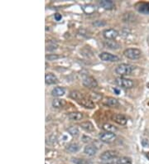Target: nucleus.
Returning <instances> with one entry per match:
<instances>
[{
  "label": "nucleus",
  "mask_w": 149,
  "mask_h": 164,
  "mask_svg": "<svg viewBox=\"0 0 149 164\" xmlns=\"http://www.w3.org/2000/svg\"><path fill=\"white\" fill-rule=\"evenodd\" d=\"M135 68H136V66H134V65L123 63V64H120L116 67L115 72L121 76H124L130 75L135 70Z\"/></svg>",
  "instance_id": "obj_1"
},
{
  "label": "nucleus",
  "mask_w": 149,
  "mask_h": 164,
  "mask_svg": "<svg viewBox=\"0 0 149 164\" xmlns=\"http://www.w3.org/2000/svg\"><path fill=\"white\" fill-rule=\"evenodd\" d=\"M118 157V153L114 150H108L103 152L101 156H100V160L103 162V163L109 164L113 161Z\"/></svg>",
  "instance_id": "obj_2"
},
{
  "label": "nucleus",
  "mask_w": 149,
  "mask_h": 164,
  "mask_svg": "<svg viewBox=\"0 0 149 164\" xmlns=\"http://www.w3.org/2000/svg\"><path fill=\"white\" fill-rule=\"evenodd\" d=\"M115 84L119 87L124 88V89H131L134 86V80L131 79H127L123 77H118L115 79Z\"/></svg>",
  "instance_id": "obj_3"
},
{
  "label": "nucleus",
  "mask_w": 149,
  "mask_h": 164,
  "mask_svg": "<svg viewBox=\"0 0 149 164\" xmlns=\"http://www.w3.org/2000/svg\"><path fill=\"white\" fill-rule=\"evenodd\" d=\"M123 55L127 58H129L132 60H136L141 57L142 51L138 48H128L123 51Z\"/></svg>",
  "instance_id": "obj_4"
},
{
  "label": "nucleus",
  "mask_w": 149,
  "mask_h": 164,
  "mask_svg": "<svg viewBox=\"0 0 149 164\" xmlns=\"http://www.w3.org/2000/svg\"><path fill=\"white\" fill-rule=\"evenodd\" d=\"M99 140L105 143H113L116 139V135L114 133H109V132H104L99 134Z\"/></svg>",
  "instance_id": "obj_5"
},
{
  "label": "nucleus",
  "mask_w": 149,
  "mask_h": 164,
  "mask_svg": "<svg viewBox=\"0 0 149 164\" xmlns=\"http://www.w3.org/2000/svg\"><path fill=\"white\" fill-rule=\"evenodd\" d=\"M82 83L84 85L85 87L90 88V89H94L98 86V82L97 80L92 76H86L83 77V80H82Z\"/></svg>",
  "instance_id": "obj_6"
},
{
  "label": "nucleus",
  "mask_w": 149,
  "mask_h": 164,
  "mask_svg": "<svg viewBox=\"0 0 149 164\" xmlns=\"http://www.w3.org/2000/svg\"><path fill=\"white\" fill-rule=\"evenodd\" d=\"M99 57L101 59V61H109V62H116L119 61V57L113 55V54L109 53V52H101L99 55Z\"/></svg>",
  "instance_id": "obj_7"
},
{
  "label": "nucleus",
  "mask_w": 149,
  "mask_h": 164,
  "mask_svg": "<svg viewBox=\"0 0 149 164\" xmlns=\"http://www.w3.org/2000/svg\"><path fill=\"white\" fill-rule=\"evenodd\" d=\"M103 36L106 40H115L119 36V32L115 29H105L103 32Z\"/></svg>",
  "instance_id": "obj_8"
},
{
  "label": "nucleus",
  "mask_w": 149,
  "mask_h": 164,
  "mask_svg": "<svg viewBox=\"0 0 149 164\" xmlns=\"http://www.w3.org/2000/svg\"><path fill=\"white\" fill-rule=\"evenodd\" d=\"M77 102L80 104H81L82 106H84V108H87V109H94L95 108V104H94V102L92 101L91 99H89V98H87V97H85L84 96H82Z\"/></svg>",
  "instance_id": "obj_9"
},
{
  "label": "nucleus",
  "mask_w": 149,
  "mask_h": 164,
  "mask_svg": "<svg viewBox=\"0 0 149 164\" xmlns=\"http://www.w3.org/2000/svg\"><path fill=\"white\" fill-rule=\"evenodd\" d=\"M111 119L118 124L120 125H125L128 122V119L123 115H120V114H115L111 116Z\"/></svg>",
  "instance_id": "obj_10"
},
{
  "label": "nucleus",
  "mask_w": 149,
  "mask_h": 164,
  "mask_svg": "<svg viewBox=\"0 0 149 164\" xmlns=\"http://www.w3.org/2000/svg\"><path fill=\"white\" fill-rule=\"evenodd\" d=\"M136 9L142 14L149 15V3H138L136 5Z\"/></svg>",
  "instance_id": "obj_11"
},
{
  "label": "nucleus",
  "mask_w": 149,
  "mask_h": 164,
  "mask_svg": "<svg viewBox=\"0 0 149 164\" xmlns=\"http://www.w3.org/2000/svg\"><path fill=\"white\" fill-rule=\"evenodd\" d=\"M45 82L47 85L57 84L58 82V79L52 73H46L45 76Z\"/></svg>",
  "instance_id": "obj_12"
},
{
  "label": "nucleus",
  "mask_w": 149,
  "mask_h": 164,
  "mask_svg": "<svg viewBox=\"0 0 149 164\" xmlns=\"http://www.w3.org/2000/svg\"><path fill=\"white\" fill-rule=\"evenodd\" d=\"M99 5L104 9H107V10H111L115 7V3L111 0H101L99 2Z\"/></svg>",
  "instance_id": "obj_13"
},
{
  "label": "nucleus",
  "mask_w": 149,
  "mask_h": 164,
  "mask_svg": "<svg viewBox=\"0 0 149 164\" xmlns=\"http://www.w3.org/2000/svg\"><path fill=\"white\" fill-rule=\"evenodd\" d=\"M84 117L81 112H71L68 115V118L73 121H80Z\"/></svg>",
  "instance_id": "obj_14"
},
{
  "label": "nucleus",
  "mask_w": 149,
  "mask_h": 164,
  "mask_svg": "<svg viewBox=\"0 0 149 164\" xmlns=\"http://www.w3.org/2000/svg\"><path fill=\"white\" fill-rule=\"evenodd\" d=\"M84 153L87 154L88 156H95L97 153V149L95 146L93 145H87L84 149Z\"/></svg>",
  "instance_id": "obj_15"
},
{
  "label": "nucleus",
  "mask_w": 149,
  "mask_h": 164,
  "mask_svg": "<svg viewBox=\"0 0 149 164\" xmlns=\"http://www.w3.org/2000/svg\"><path fill=\"white\" fill-rule=\"evenodd\" d=\"M103 103H104V104H106V105H108V106L109 107H117L119 105L118 99H115V98H113V97L106 98L105 100H103Z\"/></svg>",
  "instance_id": "obj_16"
},
{
  "label": "nucleus",
  "mask_w": 149,
  "mask_h": 164,
  "mask_svg": "<svg viewBox=\"0 0 149 164\" xmlns=\"http://www.w3.org/2000/svg\"><path fill=\"white\" fill-rule=\"evenodd\" d=\"M65 90L63 87H55L51 90V95L54 97H60L65 95Z\"/></svg>",
  "instance_id": "obj_17"
},
{
  "label": "nucleus",
  "mask_w": 149,
  "mask_h": 164,
  "mask_svg": "<svg viewBox=\"0 0 149 164\" xmlns=\"http://www.w3.org/2000/svg\"><path fill=\"white\" fill-rule=\"evenodd\" d=\"M65 101L61 99H54L52 101V106L55 109H61L65 105Z\"/></svg>",
  "instance_id": "obj_18"
},
{
  "label": "nucleus",
  "mask_w": 149,
  "mask_h": 164,
  "mask_svg": "<svg viewBox=\"0 0 149 164\" xmlns=\"http://www.w3.org/2000/svg\"><path fill=\"white\" fill-rule=\"evenodd\" d=\"M80 145L76 143H71L66 146V150H68L70 153H76L80 150Z\"/></svg>",
  "instance_id": "obj_19"
},
{
  "label": "nucleus",
  "mask_w": 149,
  "mask_h": 164,
  "mask_svg": "<svg viewBox=\"0 0 149 164\" xmlns=\"http://www.w3.org/2000/svg\"><path fill=\"white\" fill-rule=\"evenodd\" d=\"M80 127L84 129L85 131H88V132H91L94 131L95 129V127L93 125V124L90 121H86V122H83L80 124Z\"/></svg>",
  "instance_id": "obj_20"
},
{
  "label": "nucleus",
  "mask_w": 149,
  "mask_h": 164,
  "mask_svg": "<svg viewBox=\"0 0 149 164\" xmlns=\"http://www.w3.org/2000/svg\"><path fill=\"white\" fill-rule=\"evenodd\" d=\"M102 129H103L105 132H109V133H114V134L118 130V129H117L115 126L112 125L110 124H108V123L103 124V125H102Z\"/></svg>",
  "instance_id": "obj_21"
},
{
  "label": "nucleus",
  "mask_w": 149,
  "mask_h": 164,
  "mask_svg": "<svg viewBox=\"0 0 149 164\" xmlns=\"http://www.w3.org/2000/svg\"><path fill=\"white\" fill-rule=\"evenodd\" d=\"M105 45L107 46L108 48H110V49H119L120 47V45H119L118 42H116L115 41H113V40H108L105 42Z\"/></svg>",
  "instance_id": "obj_22"
},
{
  "label": "nucleus",
  "mask_w": 149,
  "mask_h": 164,
  "mask_svg": "<svg viewBox=\"0 0 149 164\" xmlns=\"http://www.w3.org/2000/svg\"><path fill=\"white\" fill-rule=\"evenodd\" d=\"M67 131H68V133L74 138H77L80 135V131H79V129H77L76 127H75V126L69 127Z\"/></svg>",
  "instance_id": "obj_23"
},
{
  "label": "nucleus",
  "mask_w": 149,
  "mask_h": 164,
  "mask_svg": "<svg viewBox=\"0 0 149 164\" xmlns=\"http://www.w3.org/2000/svg\"><path fill=\"white\" fill-rule=\"evenodd\" d=\"M69 96L71 98V99L78 101V100H79V99L83 96V95H82L80 91H78V90H72V91L70 92Z\"/></svg>",
  "instance_id": "obj_24"
},
{
  "label": "nucleus",
  "mask_w": 149,
  "mask_h": 164,
  "mask_svg": "<svg viewBox=\"0 0 149 164\" xmlns=\"http://www.w3.org/2000/svg\"><path fill=\"white\" fill-rule=\"evenodd\" d=\"M116 164H132V160L128 157H121L117 159Z\"/></svg>",
  "instance_id": "obj_25"
},
{
  "label": "nucleus",
  "mask_w": 149,
  "mask_h": 164,
  "mask_svg": "<svg viewBox=\"0 0 149 164\" xmlns=\"http://www.w3.org/2000/svg\"><path fill=\"white\" fill-rule=\"evenodd\" d=\"M135 16L132 13H125L123 16V20L125 22H134Z\"/></svg>",
  "instance_id": "obj_26"
},
{
  "label": "nucleus",
  "mask_w": 149,
  "mask_h": 164,
  "mask_svg": "<svg viewBox=\"0 0 149 164\" xmlns=\"http://www.w3.org/2000/svg\"><path fill=\"white\" fill-rule=\"evenodd\" d=\"M72 163L75 164H89L88 162L84 159H81V158H76V157H72L71 158Z\"/></svg>",
  "instance_id": "obj_27"
},
{
  "label": "nucleus",
  "mask_w": 149,
  "mask_h": 164,
  "mask_svg": "<svg viewBox=\"0 0 149 164\" xmlns=\"http://www.w3.org/2000/svg\"><path fill=\"white\" fill-rule=\"evenodd\" d=\"M58 58H60V56H58L57 54H50L46 57V59L48 61H55V60H57Z\"/></svg>",
  "instance_id": "obj_28"
},
{
  "label": "nucleus",
  "mask_w": 149,
  "mask_h": 164,
  "mask_svg": "<svg viewBox=\"0 0 149 164\" xmlns=\"http://www.w3.org/2000/svg\"><path fill=\"white\" fill-rule=\"evenodd\" d=\"M142 145L144 147V148H147V147H148L149 146V142L148 139H146V138H144V139H142Z\"/></svg>",
  "instance_id": "obj_29"
},
{
  "label": "nucleus",
  "mask_w": 149,
  "mask_h": 164,
  "mask_svg": "<svg viewBox=\"0 0 149 164\" xmlns=\"http://www.w3.org/2000/svg\"><path fill=\"white\" fill-rule=\"evenodd\" d=\"M82 140H83L84 143H90V142H91L92 139L90 137H88V136H83L82 137Z\"/></svg>",
  "instance_id": "obj_30"
},
{
  "label": "nucleus",
  "mask_w": 149,
  "mask_h": 164,
  "mask_svg": "<svg viewBox=\"0 0 149 164\" xmlns=\"http://www.w3.org/2000/svg\"><path fill=\"white\" fill-rule=\"evenodd\" d=\"M61 14H60V13H56L55 14V19L57 20V21H60V20L61 19Z\"/></svg>",
  "instance_id": "obj_31"
},
{
  "label": "nucleus",
  "mask_w": 149,
  "mask_h": 164,
  "mask_svg": "<svg viewBox=\"0 0 149 164\" xmlns=\"http://www.w3.org/2000/svg\"><path fill=\"white\" fill-rule=\"evenodd\" d=\"M104 24H105V23H102L100 21H96L95 23H94V25H95V26H102Z\"/></svg>",
  "instance_id": "obj_32"
},
{
  "label": "nucleus",
  "mask_w": 149,
  "mask_h": 164,
  "mask_svg": "<svg viewBox=\"0 0 149 164\" xmlns=\"http://www.w3.org/2000/svg\"><path fill=\"white\" fill-rule=\"evenodd\" d=\"M114 90H115V91L116 92V95H119V90H117V89H115Z\"/></svg>",
  "instance_id": "obj_33"
},
{
  "label": "nucleus",
  "mask_w": 149,
  "mask_h": 164,
  "mask_svg": "<svg viewBox=\"0 0 149 164\" xmlns=\"http://www.w3.org/2000/svg\"><path fill=\"white\" fill-rule=\"evenodd\" d=\"M146 157L148 158V160H149V153H146Z\"/></svg>",
  "instance_id": "obj_34"
}]
</instances>
